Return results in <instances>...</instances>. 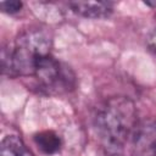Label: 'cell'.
I'll return each mask as SVG.
<instances>
[{
	"instance_id": "obj_9",
	"label": "cell",
	"mask_w": 156,
	"mask_h": 156,
	"mask_svg": "<svg viewBox=\"0 0 156 156\" xmlns=\"http://www.w3.org/2000/svg\"><path fill=\"white\" fill-rule=\"evenodd\" d=\"M150 46L154 50V52L156 54V29H155V32L150 37Z\"/></svg>"
},
{
	"instance_id": "obj_4",
	"label": "cell",
	"mask_w": 156,
	"mask_h": 156,
	"mask_svg": "<svg viewBox=\"0 0 156 156\" xmlns=\"http://www.w3.org/2000/svg\"><path fill=\"white\" fill-rule=\"evenodd\" d=\"M129 144L133 156H156V119L138 122Z\"/></svg>"
},
{
	"instance_id": "obj_2",
	"label": "cell",
	"mask_w": 156,
	"mask_h": 156,
	"mask_svg": "<svg viewBox=\"0 0 156 156\" xmlns=\"http://www.w3.org/2000/svg\"><path fill=\"white\" fill-rule=\"evenodd\" d=\"M51 39L41 28H28L16 39L13 48L2 49V73L10 77H33L39 60L50 54Z\"/></svg>"
},
{
	"instance_id": "obj_8",
	"label": "cell",
	"mask_w": 156,
	"mask_h": 156,
	"mask_svg": "<svg viewBox=\"0 0 156 156\" xmlns=\"http://www.w3.org/2000/svg\"><path fill=\"white\" fill-rule=\"evenodd\" d=\"M0 7L4 12L6 13H16L22 9V2L18 0H7V1H1Z\"/></svg>"
},
{
	"instance_id": "obj_1",
	"label": "cell",
	"mask_w": 156,
	"mask_h": 156,
	"mask_svg": "<svg viewBox=\"0 0 156 156\" xmlns=\"http://www.w3.org/2000/svg\"><path fill=\"white\" fill-rule=\"evenodd\" d=\"M134 102L124 96L107 99L96 111L94 126L106 155L124 151L138 124Z\"/></svg>"
},
{
	"instance_id": "obj_3",
	"label": "cell",
	"mask_w": 156,
	"mask_h": 156,
	"mask_svg": "<svg viewBox=\"0 0 156 156\" xmlns=\"http://www.w3.org/2000/svg\"><path fill=\"white\" fill-rule=\"evenodd\" d=\"M40 90L48 94H63L74 89V72L66 63L55 58L51 54L41 57L37 65L34 76Z\"/></svg>"
},
{
	"instance_id": "obj_7",
	"label": "cell",
	"mask_w": 156,
	"mask_h": 156,
	"mask_svg": "<svg viewBox=\"0 0 156 156\" xmlns=\"http://www.w3.org/2000/svg\"><path fill=\"white\" fill-rule=\"evenodd\" d=\"M34 141L38 149L46 155L56 154L61 147V139L52 130H44V132L35 134Z\"/></svg>"
},
{
	"instance_id": "obj_6",
	"label": "cell",
	"mask_w": 156,
	"mask_h": 156,
	"mask_svg": "<svg viewBox=\"0 0 156 156\" xmlns=\"http://www.w3.org/2000/svg\"><path fill=\"white\" fill-rule=\"evenodd\" d=\"M0 156H33L23 140L17 135H7L1 140Z\"/></svg>"
},
{
	"instance_id": "obj_5",
	"label": "cell",
	"mask_w": 156,
	"mask_h": 156,
	"mask_svg": "<svg viewBox=\"0 0 156 156\" xmlns=\"http://www.w3.org/2000/svg\"><path fill=\"white\" fill-rule=\"evenodd\" d=\"M71 10L85 18H105L113 10V4L110 1H71Z\"/></svg>"
},
{
	"instance_id": "obj_10",
	"label": "cell",
	"mask_w": 156,
	"mask_h": 156,
	"mask_svg": "<svg viewBox=\"0 0 156 156\" xmlns=\"http://www.w3.org/2000/svg\"><path fill=\"white\" fill-rule=\"evenodd\" d=\"M107 156H133V155H132V152L126 154L124 151H121V152H113V154H108Z\"/></svg>"
}]
</instances>
